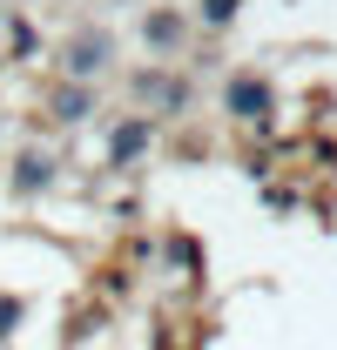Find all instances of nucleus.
Instances as JSON below:
<instances>
[{
    "label": "nucleus",
    "instance_id": "obj_1",
    "mask_svg": "<svg viewBox=\"0 0 337 350\" xmlns=\"http://www.w3.org/2000/svg\"><path fill=\"white\" fill-rule=\"evenodd\" d=\"M108 61H115V34H108V27H95V21L75 27V34L61 41V75H68V81H95Z\"/></svg>",
    "mask_w": 337,
    "mask_h": 350
},
{
    "label": "nucleus",
    "instance_id": "obj_2",
    "mask_svg": "<svg viewBox=\"0 0 337 350\" xmlns=\"http://www.w3.org/2000/svg\"><path fill=\"white\" fill-rule=\"evenodd\" d=\"M223 108H229V122H243V129H270V115H277V81H263V75H229V81H223Z\"/></svg>",
    "mask_w": 337,
    "mask_h": 350
},
{
    "label": "nucleus",
    "instance_id": "obj_3",
    "mask_svg": "<svg viewBox=\"0 0 337 350\" xmlns=\"http://www.w3.org/2000/svg\"><path fill=\"white\" fill-rule=\"evenodd\" d=\"M128 94L149 101V115H182V108H189V81H182V75H162V68L128 75Z\"/></svg>",
    "mask_w": 337,
    "mask_h": 350
},
{
    "label": "nucleus",
    "instance_id": "obj_4",
    "mask_svg": "<svg viewBox=\"0 0 337 350\" xmlns=\"http://www.w3.org/2000/svg\"><path fill=\"white\" fill-rule=\"evenodd\" d=\"M142 47H149L155 61H175V54L189 47V14H182V7H155V14L142 21Z\"/></svg>",
    "mask_w": 337,
    "mask_h": 350
},
{
    "label": "nucleus",
    "instance_id": "obj_5",
    "mask_svg": "<svg viewBox=\"0 0 337 350\" xmlns=\"http://www.w3.org/2000/svg\"><path fill=\"white\" fill-rule=\"evenodd\" d=\"M149 142H155V115H128V122H115V129H108V169L142 162Z\"/></svg>",
    "mask_w": 337,
    "mask_h": 350
},
{
    "label": "nucleus",
    "instance_id": "obj_6",
    "mask_svg": "<svg viewBox=\"0 0 337 350\" xmlns=\"http://www.w3.org/2000/svg\"><path fill=\"white\" fill-rule=\"evenodd\" d=\"M54 169H61L54 155H41V148H21V155H14V175H7V182H14V196H21V202H41L47 189H54Z\"/></svg>",
    "mask_w": 337,
    "mask_h": 350
},
{
    "label": "nucleus",
    "instance_id": "obj_7",
    "mask_svg": "<svg viewBox=\"0 0 337 350\" xmlns=\"http://www.w3.org/2000/svg\"><path fill=\"white\" fill-rule=\"evenodd\" d=\"M88 115H95V88L88 81H61L47 94V122H61V129H82Z\"/></svg>",
    "mask_w": 337,
    "mask_h": 350
},
{
    "label": "nucleus",
    "instance_id": "obj_8",
    "mask_svg": "<svg viewBox=\"0 0 337 350\" xmlns=\"http://www.w3.org/2000/svg\"><path fill=\"white\" fill-rule=\"evenodd\" d=\"M196 14H203V27H236V14H243V0H196Z\"/></svg>",
    "mask_w": 337,
    "mask_h": 350
},
{
    "label": "nucleus",
    "instance_id": "obj_9",
    "mask_svg": "<svg viewBox=\"0 0 337 350\" xmlns=\"http://www.w3.org/2000/svg\"><path fill=\"white\" fill-rule=\"evenodd\" d=\"M7 41H14V61H27V54H41V34H34L27 21H7Z\"/></svg>",
    "mask_w": 337,
    "mask_h": 350
},
{
    "label": "nucleus",
    "instance_id": "obj_10",
    "mask_svg": "<svg viewBox=\"0 0 337 350\" xmlns=\"http://www.w3.org/2000/svg\"><path fill=\"white\" fill-rule=\"evenodd\" d=\"M21 317H27V304H21V297H7V290H0V337H14V323H21Z\"/></svg>",
    "mask_w": 337,
    "mask_h": 350
}]
</instances>
